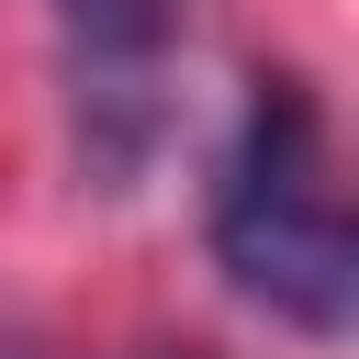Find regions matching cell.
Masks as SVG:
<instances>
[{
  "mask_svg": "<svg viewBox=\"0 0 359 359\" xmlns=\"http://www.w3.org/2000/svg\"><path fill=\"white\" fill-rule=\"evenodd\" d=\"M213 258L247 303H269L303 337H348V314H359V236L337 213L325 101L292 67L247 90V123L213 180Z\"/></svg>",
  "mask_w": 359,
  "mask_h": 359,
  "instance_id": "1",
  "label": "cell"
},
{
  "mask_svg": "<svg viewBox=\"0 0 359 359\" xmlns=\"http://www.w3.org/2000/svg\"><path fill=\"white\" fill-rule=\"evenodd\" d=\"M191 34V0H56V45H67V112H79V157L123 191L157 135H168V56Z\"/></svg>",
  "mask_w": 359,
  "mask_h": 359,
  "instance_id": "2",
  "label": "cell"
}]
</instances>
